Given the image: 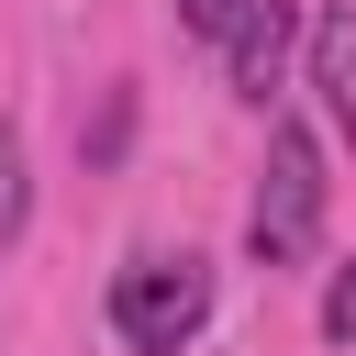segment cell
Instances as JSON below:
<instances>
[{
  "label": "cell",
  "instance_id": "obj_1",
  "mask_svg": "<svg viewBox=\"0 0 356 356\" xmlns=\"http://www.w3.org/2000/svg\"><path fill=\"white\" fill-rule=\"evenodd\" d=\"M245 245H256V267H300L323 245V145L300 122H267V178H256Z\"/></svg>",
  "mask_w": 356,
  "mask_h": 356
},
{
  "label": "cell",
  "instance_id": "obj_2",
  "mask_svg": "<svg viewBox=\"0 0 356 356\" xmlns=\"http://www.w3.org/2000/svg\"><path fill=\"white\" fill-rule=\"evenodd\" d=\"M200 323H211V267L200 256H134L111 278V334L134 356H178Z\"/></svg>",
  "mask_w": 356,
  "mask_h": 356
},
{
  "label": "cell",
  "instance_id": "obj_3",
  "mask_svg": "<svg viewBox=\"0 0 356 356\" xmlns=\"http://www.w3.org/2000/svg\"><path fill=\"white\" fill-rule=\"evenodd\" d=\"M289 44H300V11H289V0H245V22L222 33L234 89H245V100H267V89H278V67H289Z\"/></svg>",
  "mask_w": 356,
  "mask_h": 356
},
{
  "label": "cell",
  "instance_id": "obj_4",
  "mask_svg": "<svg viewBox=\"0 0 356 356\" xmlns=\"http://www.w3.org/2000/svg\"><path fill=\"white\" fill-rule=\"evenodd\" d=\"M312 89H323V111H334V134H356V0L312 22Z\"/></svg>",
  "mask_w": 356,
  "mask_h": 356
},
{
  "label": "cell",
  "instance_id": "obj_5",
  "mask_svg": "<svg viewBox=\"0 0 356 356\" xmlns=\"http://www.w3.org/2000/svg\"><path fill=\"white\" fill-rule=\"evenodd\" d=\"M22 200H33V189H22V134L0 122V245L22 234Z\"/></svg>",
  "mask_w": 356,
  "mask_h": 356
},
{
  "label": "cell",
  "instance_id": "obj_6",
  "mask_svg": "<svg viewBox=\"0 0 356 356\" xmlns=\"http://www.w3.org/2000/svg\"><path fill=\"white\" fill-rule=\"evenodd\" d=\"M323 334L356 345V267H334V289H323Z\"/></svg>",
  "mask_w": 356,
  "mask_h": 356
},
{
  "label": "cell",
  "instance_id": "obj_7",
  "mask_svg": "<svg viewBox=\"0 0 356 356\" xmlns=\"http://www.w3.org/2000/svg\"><path fill=\"white\" fill-rule=\"evenodd\" d=\"M178 22H189V33H234V22H245V0H178Z\"/></svg>",
  "mask_w": 356,
  "mask_h": 356
}]
</instances>
